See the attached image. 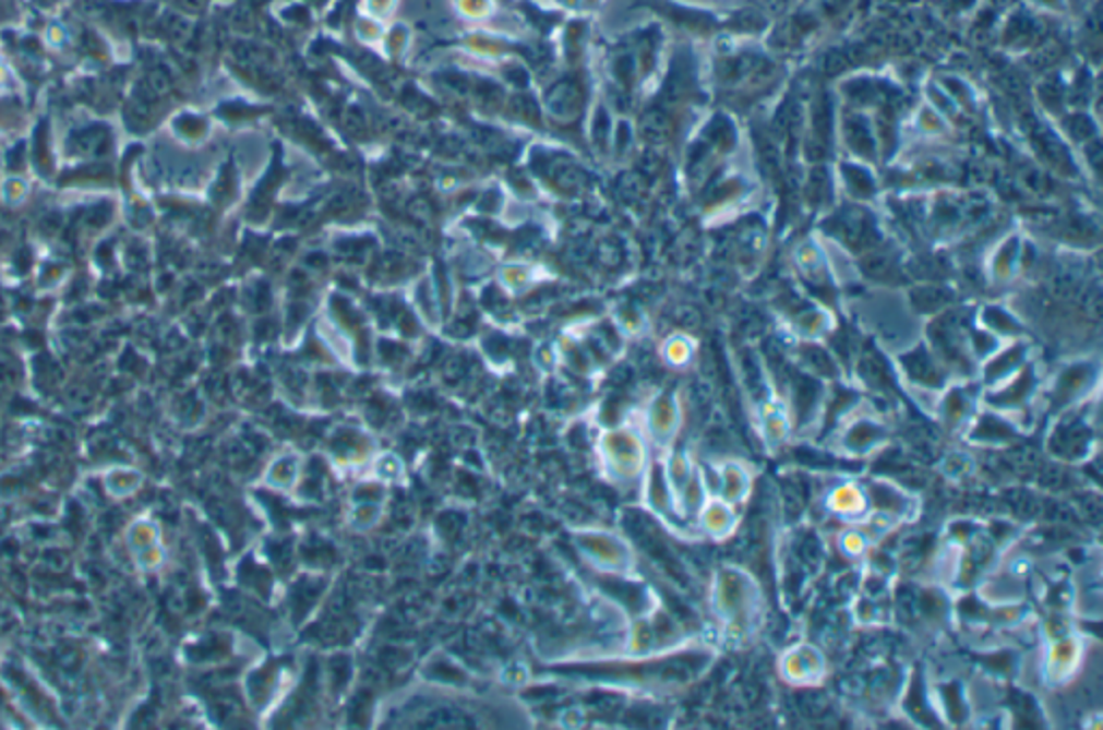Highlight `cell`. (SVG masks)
<instances>
[{
    "label": "cell",
    "mask_w": 1103,
    "mask_h": 730,
    "mask_svg": "<svg viewBox=\"0 0 1103 730\" xmlns=\"http://www.w3.org/2000/svg\"><path fill=\"white\" fill-rule=\"evenodd\" d=\"M890 442V427L873 411L851 409L830 435L832 451L848 459H868Z\"/></svg>",
    "instance_id": "3"
},
{
    "label": "cell",
    "mask_w": 1103,
    "mask_h": 730,
    "mask_svg": "<svg viewBox=\"0 0 1103 730\" xmlns=\"http://www.w3.org/2000/svg\"><path fill=\"white\" fill-rule=\"evenodd\" d=\"M108 218H110V205H95V207L86 214V225H91V227H101Z\"/></svg>",
    "instance_id": "18"
},
{
    "label": "cell",
    "mask_w": 1103,
    "mask_h": 730,
    "mask_svg": "<svg viewBox=\"0 0 1103 730\" xmlns=\"http://www.w3.org/2000/svg\"><path fill=\"white\" fill-rule=\"evenodd\" d=\"M707 601L722 645L746 649L759 638L765 623V595L751 571L722 565L711 577Z\"/></svg>",
    "instance_id": "1"
},
{
    "label": "cell",
    "mask_w": 1103,
    "mask_h": 730,
    "mask_svg": "<svg viewBox=\"0 0 1103 730\" xmlns=\"http://www.w3.org/2000/svg\"><path fill=\"white\" fill-rule=\"evenodd\" d=\"M822 504L830 517L841 519L843 524H858L871 511L864 481L853 479L830 481L822 495Z\"/></svg>",
    "instance_id": "8"
},
{
    "label": "cell",
    "mask_w": 1103,
    "mask_h": 730,
    "mask_svg": "<svg viewBox=\"0 0 1103 730\" xmlns=\"http://www.w3.org/2000/svg\"><path fill=\"white\" fill-rule=\"evenodd\" d=\"M46 141H48V125L41 123L35 130V160L46 163Z\"/></svg>",
    "instance_id": "17"
},
{
    "label": "cell",
    "mask_w": 1103,
    "mask_h": 730,
    "mask_svg": "<svg viewBox=\"0 0 1103 730\" xmlns=\"http://www.w3.org/2000/svg\"><path fill=\"white\" fill-rule=\"evenodd\" d=\"M1074 409H1065V411L1056 414L1058 418H1056V424L1050 429L1047 448H1050V455H1054L1056 459L1078 464V462L1089 459V455L1095 446V431L1084 418L1076 416Z\"/></svg>",
    "instance_id": "4"
},
{
    "label": "cell",
    "mask_w": 1103,
    "mask_h": 730,
    "mask_svg": "<svg viewBox=\"0 0 1103 730\" xmlns=\"http://www.w3.org/2000/svg\"><path fill=\"white\" fill-rule=\"evenodd\" d=\"M1093 382H1095V373L1091 371V367L1080 364V367H1071V369L1063 371L1056 378V382L1050 386V409L1054 407L1056 414H1060L1065 409L1080 406L1087 399Z\"/></svg>",
    "instance_id": "12"
},
{
    "label": "cell",
    "mask_w": 1103,
    "mask_h": 730,
    "mask_svg": "<svg viewBox=\"0 0 1103 730\" xmlns=\"http://www.w3.org/2000/svg\"><path fill=\"white\" fill-rule=\"evenodd\" d=\"M837 550L849 563H862L868 559L873 543L858 524H846V528L837 532Z\"/></svg>",
    "instance_id": "15"
},
{
    "label": "cell",
    "mask_w": 1103,
    "mask_h": 730,
    "mask_svg": "<svg viewBox=\"0 0 1103 730\" xmlns=\"http://www.w3.org/2000/svg\"><path fill=\"white\" fill-rule=\"evenodd\" d=\"M778 672L791 687H815L828 677V657L813 643H795L782 650Z\"/></svg>",
    "instance_id": "5"
},
{
    "label": "cell",
    "mask_w": 1103,
    "mask_h": 730,
    "mask_svg": "<svg viewBox=\"0 0 1103 730\" xmlns=\"http://www.w3.org/2000/svg\"><path fill=\"white\" fill-rule=\"evenodd\" d=\"M1089 655V641L1074 627H1063L1045 638L1039 657V674L1045 687H1067L1084 668Z\"/></svg>",
    "instance_id": "2"
},
{
    "label": "cell",
    "mask_w": 1103,
    "mask_h": 730,
    "mask_svg": "<svg viewBox=\"0 0 1103 730\" xmlns=\"http://www.w3.org/2000/svg\"><path fill=\"white\" fill-rule=\"evenodd\" d=\"M1021 433L1019 424L1011 418L983 407L981 414L974 418V422L968 427L963 433V440L972 446H983V448H1000L1011 442H1016Z\"/></svg>",
    "instance_id": "11"
},
{
    "label": "cell",
    "mask_w": 1103,
    "mask_h": 730,
    "mask_svg": "<svg viewBox=\"0 0 1103 730\" xmlns=\"http://www.w3.org/2000/svg\"><path fill=\"white\" fill-rule=\"evenodd\" d=\"M692 343L687 338H675L671 340V362L673 364H685L692 358Z\"/></svg>",
    "instance_id": "16"
},
{
    "label": "cell",
    "mask_w": 1103,
    "mask_h": 730,
    "mask_svg": "<svg viewBox=\"0 0 1103 730\" xmlns=\"http://www.w3.org/2000/svg\"><path fill=\"white\" fill-rule=\"evenodd\" d=\"M757 429L767 451H780L793 438L795 416L778 399L764 402L759 406Z\"/></svg>",
    "instance_id": "13"
},
{
    "label": "cell",
    "mask_w": 1103,
    "mask_h": 730,
    "mask_svg": "<svg viewBox=\"0 0 1103 730\" xmlns=\"http://www.w3.org/2000/svg\"><path fill=\"white\" fill-rule=\"evenodd\" d=\"M711 475L705 470L709 491L729 504L744 506L755 491V470L742 459H722L709 466Z\"/></svg>",
    "instance_id": "7"
},
{
    "label": "cell",
    "mask_w": 1103,
    "mask_h": 730,
    "mask_svg": "<svg viewBox=\"0 0 1103 730\" xmlns=\"http://www.w3.org/2000/svg\"><path fill=\"white\" fill-rule=\"evenodd\" d=\"M681 422L683 416L678 399L673 395H667L658 399V404H654L649 411V433H651L649 438L654 440V444L671 448L680 435Z\"/></svg>",
    "instance_id": "14"
},
{
    "label": "cell",
    "mask_w": 1103,
    "mask_h": 730,
    "mask_svg": "<svg viewBox=\"0 0 1103 730\" xmlns=\"http://www.w3.org/2000/svg\"><path fill=\"white\" fill-rule=\"evenodd\" d=\"M983 409V391H974L968 384L946 386L935 404L934 414L950 433H966L968 427Z\"/></svg>",
    "instance_id": "6"
},
{
    "label": "cell",
    "mask_w": 1103,
    "mask_h": 730,
    "mask_svg": "<svg viewBox=\"0 0 1103 730\" xmlns=\"http://www.w3.org/2000/svg\"><path fill=\"white\" fill-rule=\"evenodd\" d=\"M694 522L698 535H703L714 543H724L738 535L742 524V508L709 493L703 506L698 508Z\"/></svg>",
    "instance_id": "10"
},
{
    "label": "cell",
    "mask_w": 1103,
    "mask_h": 730,
    "mask_svg": "<svg viewBox=\"0 0 1103 730\" xmlns=\"http://www.w3.org/2000/svg\"><path fill=\"white\" fill-rule=\"evenodd\" d=\"M871 511L888 515L897 519L899 524L914 522L921 513V500L892 481H882V479H871L864 481Z\"/></svg>",
    "instance_id": "9"
}]
</instances>
